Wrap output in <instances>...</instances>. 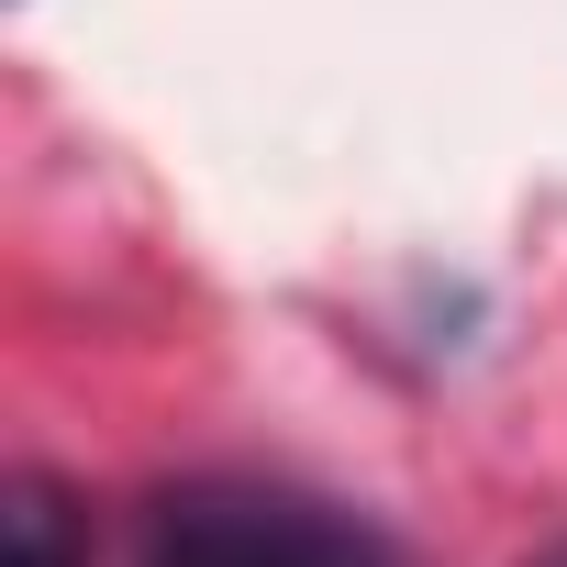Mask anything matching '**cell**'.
I'll return each instance as SVG.
<instances>
[{"label":"cell","mask_w":567,"mask_h":567,"mask_svg":"<svg viewBox=\"0 0 567 567\" xmlns=\"http://www.w3.org/2000/svg\"><path fill=\"white\" fill-rule=\"evenodd\" d=\"M134 567H412L368 512L290 478H189L156 489Z\"/></svg>","instance_id":"cell-1"},{"label":"cell","mask_w":567,"mask_h":567,"mask_svg":"<svg viewBox=\"0 0 567 567\" xmlns=\"http://www.w3.org/2000/svg\"><path fill=\"white\" fill-rule=\"evenodd\" d=\"M0 567H90V523L56 478H12L0 489Z\"/></svg>","instance_id":"cell-2"},{"label":"cell","mask_w":567,"mask_h":567,"mask_svg":"<svg viewBox=\"0 0 567 567\" xmlns=\"http://www.w3.org/2000/svg\"><path fill=\"white\" fill-rule=\"evenodd\" d=\"M556 567H567V556H556Z\"/></svg>","instance_id":"cell-3"}]
</instances>
